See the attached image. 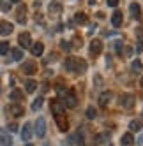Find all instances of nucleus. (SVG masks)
I'll return each instance as SVG.
<instances>
[{
  "instance_id": "4",
  "label": "nucleus",
  "mask_w": 143,
  "mask_h": 146,
  "mask_svg": "<svg viewBox=\"0 0 143 146\" xmlns=\"http://www.w3.org/2000/svg\"><path fill=\"white\" fill-rule=\"evenodd\" d=\"M55 120H57V125H58V129L65 132L69 129V123H67V118L64 116V114H55Z\"/></svg>"
},
{
  "instance_id": "22",
  "label": "nucleus",
  "mask_w": 143,
  "mask_h": 146,
  "mask_svg": "<svg viewBox=\"0 0 143 146\" xmlns=\"http://www.w3.org/2000/svg\"><path fill=\"white\" fill-rule=\"evenodd\" d=\"M11 99H13L14 102H19V100H21V99H23V93H21V92H19V90H16V88H14V90L11 92Z\"/></svg>"
},
{
  "instance_id": "26",
  "label": "nucleus",
  "mask_w": 143,
  "mask_h": 146,
  "mask_svg": "<svg viewBox=\"0 0 143 146\" xmlns=\"http://www.w3.org/2000/svg\"><path fill=\"white\" fill-rule=\"evenodd\" d=\"M11 55H13V60H16V62H19V60H21V56H23L21 49H13V51H11Z\"/></svg>"
},
{
  "instance_id": "31",
  "label": "nucleus",
  "mask_w": 143,
  "mask_h": 146,
  "mask_svg": "<svg viewBox=\"0 0 143 146\" xmlns=\"http://www.w3.org/2000/svg\"><path fill=\"white\" fill-rule=\"evenodd\" d=\"M9 51V42H0V55H5Z\"/></svg>"
},
{
  "instance_id": "9",
  "label": "nucleus",
  "mask_w": 143,
  "mask_h": 146,
  "mask_svg": "<svg viewBox=\"0 0 143 146\" xmlns=\"http://www.w3.org/2000/svg\"><path fill=\"white\" fill-rule=\"evenodd\" d=\"M30 137H32V123H25L23 130H21V139L23 141H30Z\"/></svg>"
},
{
  "instance_id": "43",
  "label": "nucleus",
  "mask_w": 143,
  "mask_h": 146,
  "mask_svg": "<svg viewBox=\"0 0 143 146\" xmlns=\"http://www.w3.org/2000/svg\"><path fill=\"white\" fill-rule=\"evenodd\" d=\"M141 86H143V78H141Z\"/></svg>"
},
{
  "instance_id": "20",
  "label": "nucleus",
  "mask_w": 143,
  "mask_h": 146,
  "mask_svg": "<svg viewBox=\"0 0 143 146\" xmlns=\"http://www.w3.org/2000/svg\"><path fill=\"white\" fill-rule=\"evenodd\" d=\"M110 97H111V93H110V92H108V93H103V95L99 97V106H103V108H104L106 104L110 102Z\"/></svg>"
},
{
  "instance_id": "39",
  "label": "nucleus",
  "mask_w": 143,
  "mask_h": 146,
  "mask_svg": "<svg viewBox=\"0 0 143 146\" xmlns=\"http://www.w3.org/2000/svg\"><path fill=\"white\" fill-rule=\"evenodd\" d=\"M117 53H118V55L122 53V46H120V42H117Z\"/></svg>"
},
{
  "instance_id": "3",
  "label": "nucleus",
  "mask_w": 143,
  "mask_h": 146,
  "mask_svg": "<svg viewBox=\"0 0 143 146\" xmlns=\"http://www.w3.org/2000/svg\"><path fill=\"white\" fill-rule=\"evenodd\" d=\"M18 42H19V46H21V48H30V46H32V37H30L28 32H23V34H19Z\"/></svg>"
},
{
  "instance_id": "15",
  "label": "nucleus",
  "mask_w": 143,
  "mask_h": 146,
  "mask_svg": "<svg viewBox=\"0 0 143 146\" xmlns=\"http://www.w3.org/2000/svg\"><path fill=\"white\" fill-rule=\"evenodd\" d=\"M76 62H78V58H73V56H69V58L64 62V67H65L67 70H73V72H74V69H76Z\"/></svg>"
},
{
  "instance_id": "21",
  "label": "nucleus",
  "mask_w": 143,
  "mask_h": 146,
  "mask_svg": "<svg viewBox=\"0 0 143 146\" xmlns=\"http://www.w3.org/2000/svg\"><path fill=\"white\" fill-rule=\"evenodd\" d=\"M129 11L132 13V16H134V18H140L141 9H140V5H138V4H131V5H129Z\"/></svg>"
},
{
  "instance_id": "13",
  "label": "nucleus",
  "mask_w": 143,
  "mask_h": 146,
  "mask_svg": "<svg viewBox=\"0 0 143 146\" xmlns=\"http://www.w3.org/2000/svg\"><path fill=\"white\" fill-rule=\"evenodd\" d=\"M30 49H32V55L34 56H41V55H43V51H44V46H43V42H35L34 46H30Z\"/></svg>"
},
{
  "instance_id": "34",
  "label": "nucleus",
  "mask_w": 143,
  "mask_h": 146,
  "mask_svg": "<svg viewBox=\"0 0 143 146\" xmlns=\"http://www.w3.org/2000/svg\"><path fill=\"white\" fill-rule=\"evenodd\" d=\"M94 81H96V86H101V85H103V79H101V76H99V74H96V76H94Z\"/></svg>"
},
{
  "instance_id": "40",
  "label": "nucleus",
  "mask_w": 143,
  "mask_h": 146,
  "mask_svg": "<svg viewBox=\"0 0 143 146\" xmlns=\"http://www.w3.org/2000/svg\"><path fill=\"white\" fill-rule=\"evenodd\" d=\"M126 55H132V49L131 48H126Z\"/></svg>"
},
{
  "instance_id": "23",
  "label": "nucleus",
  "mask_w": 143,
  "mask_h": 146,
  "mask_svg": "<svg viewBox=\"0 0 143 146\" xmlns=\"http://www.w3.org/2000/svg\"><path fill=\"white\" fill-rule=\"evenodd\" d=\"M122 144H124V146H129L131 143H132V134H124V135H122V141H120Z\"/></svg>"
},
{
  "instance_id": "25",
  "label": "nucleus",
  "mask_w": 143,
  "mask_h": 146,
  "mask_svg": "<svg viewBox=\"0 0 143 146\" xmlns=\"http://www.w3.org/2000/svg\"><path fill=\"white\" fill-rule=\"evenodd\" d=\"M129 129H131V130H136V132L141 130V121H140V120H132V121L129 123Z\"/></svg>"
},
{
  "instance_id": "19",
  "label": "nucleus",
  "mask_w": 143,
  "mask_h": 146,
  "mask_svg": "<svg viewBox=\"0 0 143 146\" xmlns=\"http://www.w3.org/2000/svg\"><path fill=\"white\" fill-rule=\"evenodd\" d=\"M25 88H27V92H28V93H32V92H35V90H37V83H35L34 79H28V81L25 83Z\"/></svg>"
},
{
  "instance_id": "6",
  "label": "nucleus",
  "mask_w": 143,
  "mask_h": 146,
  "mask_svg": "<svg viewBox=\"0 0 143 146\" xmlns=\"http://www.w3.org/2000/svg\"><path fill=\"white\" fill-rule=\"evenodd\" d=\"M101 51H103V42H101L99 39H94V40L90 42V53L96 56V55L101 53Z\"/></svg>"
},
{
  "instance_id": "14",
  "label": "nucleus",
  "mask_w": 143,
  "mask_h": 146,
  "mask_svg": "<svg viewBox=\"0 0 143 146\" xmlns=\"http://www.w3.org/2000/svg\"><path fill=\"white\" fill-rule=\"evenodd\" d=\"M48 11H49V14H60L62 13V4L60 2H51Z\"/></svg>"
},
{
  "instance_id": "42",
  "label": "nucleus",
  "mask_w": 143,
  "mask_h": 146,
  "mask_svg": "<svg viewBox=\"0 0 143 146\" xmlns=\"http://www.w3.org/2000/svg\"><path fill=\"white\" fill-rule=\"evenodd\" d=\"M106 146H113V144H111V143H108V144H106Z\"/></svg>"
},
{
  "instance_id": "41",
  "label": "nucleus",
  "mask_w": 143,
  "mask_h": 146,
  "mask_svg": "<svg viewBox=\"0 0 143 146\" xmlns=\"http://www.w3.org/2000/svg\"><path fill=\"white\" fill-rule=\"evenodd\" d=\"M11 2H13V4H18V2H19V0H11Z\"/></svg>"
},
{
  "instance_id": "8",
  "label": "nucleus",
  "mask_w": 143,
  "mask_h": 146,
  "mask_svg": "<svg viewBox=\"0 0 143 146\" xmlns=\"http://www.w3.org/2000/svg\"><path fill=\"white\" fill-rule=\"evenodd\" d=\"M51 111H53L55 114H64L65 106H64V104L60 102L58 99H55V100H51Z\"/></svg>"
},
{
  "instance_id": "18",
  "label": "nucleus",
  "mask_w": 143,
  "mask_h": 146,
  "mask_svg": "<svg viewBox=\"0 0 143 146\" xmlns=\"http://www.w3.org/2000/svg\"><path fill=\"white\" fill-rule=\"evenodd\" d=\"M85 70H87V62H85V60H78V62H76V69H74V72L81 74V72H85Z\"/></svg>"
},
{
  "instance_id": "35",
  "label": "nucleus",
  "mask_w": 143,
  "mask_h": 146,
  "mask_svg": "<svg viewBox=\"0 0 143 146\" xmlns=\"http://www.w3.org/2000/svg\"><path fill=\"white\" fill-rule=\"evenodd\" d=\"M0 9H2V11H9V9H11V5H9V4H5V2H2V0H0Z\"/></svg>"
},
{
  "instance_id": "1",
  "label": "nucleus",
  "mask_w": 143,
  "mask_h": 146,
  "mask_svg": "<svg viewBox=\"0 0 143 146\" xmlns=\"http://www.w3.org/2000/svg\"><path fill=\"white\" fill-rule=\"evenodd\" d=\"M44 134H46V120L43 116H39L35 120V135L37 137H44Z\"/></svg>"
},
{
  "instance_id": "28",
  "label": "nucleus",
  "mask_w": 143,
  "mask_h": 146,
  "mask_svg": "<svg viewBox=\"0 0 143 146\" xmlns=\"http://www.w3.org/2000/svg\"><path fill=\"white\" fill-rule=\"evenodd\" d=\"M41 106H43V97H37V99L32 102V111H37Z\"/></svg>"
},
{
  "instance_id": "24",
  "label": "nucleus",
  "mask_w": 143,
  "mask_h": 146,
  "mask_svg": "<svg viewBox=\"0 0 143 146\" xmlns=\"http://www.w3.org/2000/svg\"><path fill=\"white\" fill-rule=\"evenodd\" d=\"M74 19H76V23H87V14L85 13H76V16H74Z\"/></svg>"
},
{
  "instance_id": "36",
  "label": "nucleus",
  "mask_w": 143,
  "mask_h": 146,
  "mask_svg": "<svg viewBox=\"0 0 143 146\" xmlns=\"http://www.w3.org/2000/svg\"><path fill=\"white\" fill-rule=\"evenodd\" d=\"M106 2H108V5H110V7H115V5L118 4V0H106Z\"/></svg>"
},
{
  "instance_id": "44",
  "label": "nucleus",
  "mask_w": 143,
  "mask_h": 146,
  "mask_svg": "<svg viewBox=\"0 0 143 146\" xmlns=\"http://www.w3.org/2000/svg\"><path fill=\"white\" fill-rule=\"evenodd\" d=\"M27 146H32V144H27Z\"/></svg>"
},
{
  "instance_id": "27",
  "label": "nucleus",
  "mask_w": 143,
  "mask_h": 146,
  "mask_svg": "<svg viewBox=\"0 0 143 146\" xmlns=\"http://www.w3.org/2000/svg\"><path fill=\"white\" fill-rule=\"evenodd\" d=\"M16 16H18V21L19 23H25L27 21V19H25V7H19V11H18Z\"/></svg>"
},
{
  "instance_id": "7",
  "label": "nucleus",
  "mask_w": 143,
  "mask_h": 146,
  "mask_svg": "<svg viewBox=\"0 0 143 146\" xmlns=\"http://www.w3.org/2000/svg\"><path fill=\"white\" fill-rule=\"evenodd\" d=\"M132 104H134V97H132L131 93H124V95L120 97V106H124V108H132Z\"/></svg>"
},
{
  "instance_id": "2",
  "label": "nucleus",
  "mask_w": 143,
  "mask_h": 146,
  "mask_svg": "<svg viewBox=\"0 0 143 146\" xmlns=\"http://www.w3.org/2000/svg\"><path fill=\"white\" fill-rule=\"evenodd\" d=\"M76 104H78V99L74 95V92L69 90L65 95H64V106H67V108H76Z\"/></svg>"
},
{
  "instance_id": "10",
  "label": "nucleus",
  "mask_w": 143,
  "mask_h": 146,
  "mask_svg": "<svg viewBox=\"0 0 143 146\" xmlns=\"http://www.w3.org/2000/svg\"><path fill=\"white\" fill-rule=\"evenodd\" d=\"M110 139V134L108 132H101V134H96L94 135V144L97 146V144H103V143H106Z\"/></svg>"
},
{
  "instance_id": "12",
  "label": "nucleus",
  "mask_w": 143,
  "mask_h": 146,
  "mask_svg": "<svg viewBox=\"0 0 143 146\" xmlns=\"http://www.w3.org/2000/svg\"><path fill=\"white\" fill-rule=\"evenodd\" d=\"M122 19H124V18H122V13L120 11H115L113 16H111V25H113L115 28H118L122 25Z\"/></svg>"
},
{
  "instance_id": "30",
  "label": "nucleus",
  "mask_w": 143,
  "mask_h": 146,
  "mask_svg": "<svg viewBox=\"0 0 143 146\" xmlns=\"http://www.w3.org/2000/svg\"><path fill=\"white\" fill-rule=\"evenodd\" d=\"M74 139H78V141H76V146H85V141H83V135H81L80 132H78V134L74 135Z\"/></svg>"
},
{
  "instance_id": "17",
  "label": "nucleus",
  "mask_w": 143,
  "mask_h": 146,
  "mask_svg": "<svg viewBox=\"0 0 143 146\" xmlns=\"http://www.w3.org/2000/svg\"><path fill=\"white\" fill-rule=\"evenodd\" d=\"M9 111H11L13 116H21V114H23V108L18 106V104H14V106H9Z\"/></svg>"
},
{
  "instance_id": "37",
  "label": "nucleus",
  "mask_w": 143,
  "mask_h": 146,
  "mask_svg": "<svg viewBox=\"0 0 143 146\" xmlns=\"http://www.w3.org/2000/svg\"><path fill=\"white\" fill-rule=\"evenodd\" d=\"M9 130H11V132H16V130H18V125H16V123H11V125H9Z\"/></svg>"
},
{
  "instance_id": "33",
  "label": "nucleus",
  "mask_w": 143,
  "mask_h": 146,
  "mask_svg": "<svg viewBox=\"0 0 143 146\" xmlns=\"http://www.w3.org/2000/svg\"><path fill=\"white\" fill-rule=\"evenodd\" d=\"M87 118H96V109L94 108H88L87 109Z\"/></svg>"
},
{
  "instance_id": "16",
  "label": "nucleus",
  "mask_w": 143,
  "mask_h": 146,
  "mask_svg": "<svg viewBox=\"0 0 143 146\" xmlns=\"http://www.w3.org/2000/svg\"><path fill=\"white\" fill-rule=\"evenodd\" d=\"M0 143H2L4 146H11L13 139H11V135H9L7 132H2V134H0Z\"/></svg>"
},
{
  "instance_id": "32",
  "label": "nucleus",
  "mask_w": 143,
  "mask_h": 146,
  "mask_svg": "<svg viewBox=\"0 0 143 146\" xmlns=\"http://www.w3.org/2000/svg\"><path fill=\"white\" fill-rule=\"evenodd\" d=\"M136 37H138V42H143V28H136Z\"/></svg>"
},
{
  "instance_id": "38",
  "label": "nucleus",
  "mask_w": 143,
  "mask_h": 146,
  "mask_svg": "<svg viewBox=\"0 0 143 146\" xmlns=\"http://www.w3.org/2000/svg\"><path fill=\"white\" fill-rule=\"evenodd\" d=\"M62 48H64V49H71V44L65 42V40H62Z\"/></svg>"
},
{
  "instance_id": "5",
  "label": "nucleus",
  "mask_w": 143,
  "mask_h": 146,
  "mask_svg": "<svg viewBox=\"0 0 143 146\" xmlns=\"http://www.w3.org/2000/svg\"><path fill=\"white\" fill-rule=\"evenodd\" d=\"M21 70L25 72V74H35L37 72V65L34 64V62H23V65H21Z\"/></svg>"
},
{
  "instance_id": "11",
  "label": "nucleus",
  "mask_w": 143,
  "mask_h": 146,
  "mask_svg": "<svg viewBox=\"0 0 143 146\" xmlns=\"http://www.w3.org/2000/svg\"><path fill=\"white\" fill-rule=\"evenodd\" d=\"M13 32V25L9 21H0V35H9Z\"/></svg>"
},
{
  "instance_id": "29",
  "label": "nucleus",
  "mask_w": 143,
  "mask_h": 146,
  "mask_svg": "<svg viewBox=\"0 0 143 146\" xmlns=\"http://www.w3.org/2000/svg\"><path fill=\"white\" fill-rule=\"evenodd\" d=\"M131 69L134 70V72H140V70H141V62H140V60H134V62L131 64Z\"/></svg>"
}]
</instances>
